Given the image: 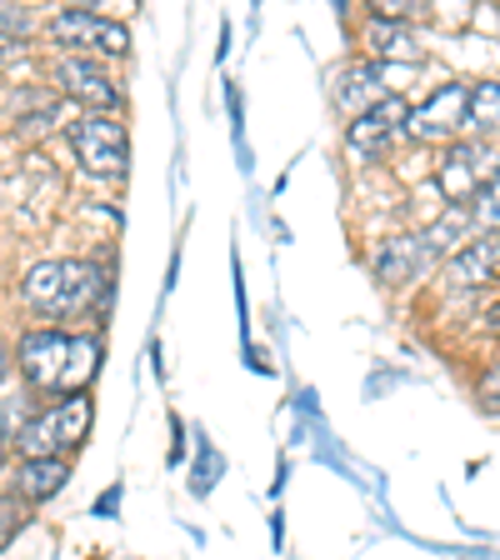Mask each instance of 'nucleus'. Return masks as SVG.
Here are the masks:
<instances>
[{"label":"nucleus","mask_w":500,"mask_h":560,"mask_svg":"<svg viewBox=\"0 0 500 560\" xmlns=\"http://www.w3.org/2000/svg\"><path fill=\"white\" fill-rule=\"evenodd\" d=\"M50 46L60 56H95V60H126L130 56V31L111 15L91 11V5H70V11L46 21Z\"/></svg>","instance_id":"obj_4"},{"label":"nucleus","mask_w":500,"mask_h":560,"mask_svg":"<svg viewBox=\"0 0 500 560\" xmlns=\"http://www.w3.org/2000/svg\"><path fill=\"white\" fill-rule=\"evenodd\" d=\"M470 215H476V235L500 231V175H496V180H490L486 190H480L476 200H470Z\"/></svg>","instance_id":"obj_16"},{"label":"nucleus","mask_w":500,"mask_h":560,"mask_svg":"<svg viewBox=\"0 0 500 560\" xmlns=\"http://www.w3.org/2000/svg\"><path fill=\"white\" fill-rule=\"evenodd\" d=\"M435 266H441V260H435V250L426 245L420 231L385 235V241H375V250H371V276L381 280L385 291H406V285H416L420 276H431Z\"/></svg>","instance_id":"obj_11"},{"label":"nucleus","mask_w":500,"mask_h":560,"mask_svg":"<svg viewBox=\"0 0 500 560\" xmlns=\"http://www.w3.org/2000/svg\"><path fill=\"white\" fill-rule=\"evenodd\" d=\"M25 31H31V11H25V5H0V35L21 40Z\"/></svg>","instance_id":"obj_19"},{"label":"nucleus","mask_w":500,"mask_h":560,"mask_svg":"<svg viewBox=\"0 0 500 560\" xmlns=\"http://www.w3.org/2000/svg\"><path fill=\"white\" fill-rule=\"evenodd\" d=\"M466 136L470 140H496L500 136V75H496V81H476V85H470Z\"/></svg>","instance_id":"obj_15"},{"label":"nucleus","mask_w":500,"mask_h":560,"mask_svg":"<svg viewBox=\"0 0 500 560\" xmlns=\"http://www.w3.org/2000/svg\"><path fill=\"white\" fill-rule=\"evenodd\" d=\"M496 175H500V145H496Z\"/></svg>","instance_id":"obj_23"},{"label":"nucleus","mask_w":500,"mask_h":560,"mask_svg":"<svg viewBox=\"0 0 500 560\" xmlns=\"http://www.w3.org/2000/svg\"><path fill=\"white\" fill-rule=\"evenodd\" d=\"M406 116H410V101L396 91H385L371 110H361V116L346 126L350 165H381L385 155H391V145L406 140Z\"/></svg>","instance_id":"obj_8"},{"label":"nucleus","mask_w":500,"mask_h":560,"mask_svg":"<svg viewBox=\"0 0 500 560\" xmlns=\"http://www.w3.org/2000/svg\"><path fill=\"white\" fill-rule=\"evenodd\" d=\"M25 515H31V505H25L21 495H11V490H0V550H5L15 536H21Z\"/></svg>","instance_id":"obj_17"},{"label":"nucleus","mask_w":500,"mask_h":560,"mask_svg":"<svg viewBox=\"0 0 500 560\" xmlns=\"http://www.w3.org/2000/svg\"><path fill=\"white\" fill-rule=\"evenodd\" d=\"M490 180H496V140L461 136L435 161V190L445 196V206H470Z\"/></svg>","instance_id":"obj_6"},{"label":"nucleus","mask_w":500,"mask_h":560,"mask_svg":"<svg viewBox=\"0 0 500 560\" xmlns=\"http://www.w3.org/2000/svg\"><path fill=\"white\" fill-rule=\"evenodd\" d=\"M470 85L476 81H445V85H435L420 105H410L406 140H416V145H451V140L466 136Z\"/></svg>","instance_id":"obj_10"},{"label":"nucleus","mask_w":500,"mask_h":560,"mask_svg":"<svg viewBox=\"0 0 500 560\" xmlns=\"http://www.w3.org/2000/svg\"><path fill=\"white\" fill-rule=\"evenodd\" d=\"M50 85H56L66 101L85 105L91 116H120L126 105V91L111 75V66L95 56H56L50 60Z\"/></svg>","instance_id":"obj_7"},{"label":"nucleus","mask_w":500,"mask_h":560,"mask_svg":"<svg viewBox=\"0 0 500 560\" xmlns=\"http://www.w3.org/2000/svg\"><path fill=\"white\" fill-rule=\"evenodd\" d=\"M476 400L480 406H490V410H500V355L476 371Z\"/></svg>","instance_id":"obj_18"},{"label":"nucleus","mask_w":500,"mask_h":560,"mask_svg":"<svg viewBox=\"0 0 500 560\" xmlns=\"http://www.w3.org/2000/svg\"><path fill=\"white\" fill-rule=\"evenodd\" d=\"M500 280V235H470L466 245H455L451 256L435 266V285H441V295H451V301H461V295H486L496 291Z\"/></svg>","instance_id":"obj_9"},{"label":"nucleus","mask_w":500,"mask_h":560,"mask_svg":"<svg viewBox=\"0 0 500 560\" xmlns=\"http://www.w3.org/2000/svg\"><path fill=\"white\" fill-rule=\"evenodd\" d=\"M11 361L21 365V381L40 396H81V390H91L95 371H101V336L95 330L35 326L21 336Z\"/></svg>","instance_id":"obj_1"},{"label":"nucleus","mask_w":500,"mask_h":560,"mask_svg":"<svg viewBox=\"0 0 500 560\" xmlns=\"http://www.w3.org/2000/svg\"><path fill=\"white\" fill-rule=\"evenodd\" d=\"M66 140L85 175H95V180H126L130 136H126V120L120 116H91V110H85V116H75L66 126Z\"/></svg>","instance_id":"obj_5"},{"label":"nucleus","mask_w":500,"mask_h":560,"mask_svg":"<svg viewBox=\"0 0 500 560\" xmlns=\"http://www.w3.org/2000/svg\"><path fill=\"white\" fill-rule=\"evenodd\" d=\"M361 46H365V60H375V66H391V60L416 66V60H426V46L416 40V25L385 21V15H365Z\"/></svg>","instance_id":"obj_12"},{"label":"nucleus","mask_w":500,"mask_h":560,"mask_svg":"<svg viewBox=\"0 0 500 560\" xmlns=\"http://www.w3.org/2000/svg\"><path fill=\"white\" fill-rule=\"evenodd\" d=\"M11 371H15V361H11V350H5V346H0V385H5V381H11Z\"/></svg>","instance_id":"obj_21"},{"label":"nucleus","mask_w":500,"mask_h":560,"mask_svg":"<svg viewBox=\"0 0 500 560\" xmlns=\"http://www.w3.org/2000/svg\"><path fill=\"white\" fill-rule=\"evenodd\" d=\"M91 420H95L91 390H81V396H56L11 435V451L21 455V460H56V455H70L75 445H85Z\"/></svg>","instance_id":"obj_3"},{"label":"nucleus","mask_w":500,"mask_h":560,"mask_svg":"<svg viewBox=\"0 0 500 560\" xmlns=\"http://www.w3.org/2000/svg\"><path fill=\"white\" fill-rule=\"evenodd\" d=\"M70 480V455H56V460H21L11 480V495H21L25 505L56 501Z\"/></svg>","instance_id":"obj_14"},{"label":"nucleus","mask_w":500,"mask_h":560,"mask_svg":"<svg viewBox=\"0 0 500 560\" xmlns=\"http://www.w3.org/2000/svg\"><path fill=\"white\" fill-rule=\"evenodd\" d=\"M105 295H111V276L95 260H81V256L35 260L21 276L25 311L46 315V320H95Z\"/></svg>","instance_id":"obj_2"},{"label":"nucleus","mask_w":500,"mask_h":560,"mask_svg":"<svg viewBox=\"0 0 500 560\" xmlns=\"http://www.w3.org/2000/svg\"><path fill=\"white\" fill-rule=\"evenodd\" d=\"M476 326H486L490 336H500V280H496V295H490V305L476 315Z\"/></svg>","instance_id":"obj_20"},{"label":"nucleus","mask_w":500,"mask_h":560,"mask_svg":"<svg viewBox=\"0 0 500 560\" xmlns=\"http://www.w3.org/2000/svg\"><path fill=\"white\" fill-rule=\"evenodd\" d=\"M5 455H11V451H5V445H0V466H5Z\"/></svg>","instance_id":"obj_22"},{"label":"nucleus","mask_w":500,"mask_h":560,"mask_svg":"<svg viewBox=\"0 0 500 560\" xmlns=\"http://www.w3.org/2000/svg\"><path fill=\"white\" fill-rule=\"evenodd\" d=\"M381 85H385V66H375V60L356 56V60H346V66L336 70V85H330V95H336L340 110L361 116V110H371V105L385 95Z\"/></svg>","instance_id":"obj_13"}]
</instances>
